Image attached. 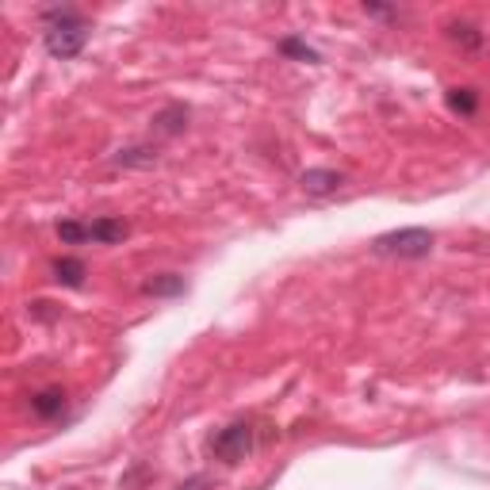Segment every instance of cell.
<instances>
[{"label": "cell", "mask_w": 490, "mask_h": 490, "mask_svg": "<svg viewBox=\"0 0 490 490\" xmlns=\"http://www.w3.org/2000/svg\"><path fill=\"white\" fill-rule=\"evenodd\" d=\"M42 42H46V51H51L54 58L70 61V58H77L80 51H85L89 24L80 20L77 8H46L42 12Z\"/></svg>", "instance_id": "6da1fadb"}, {"label": "cell", "mask_w": 490, "mask_h": 490, "mask_svg": "<svg viewBox=\"0 0 490 490\" xmlns=\"http://www.w3.org/2000/svg\"><path fill=\"white\" fill-rule=\"evenodd\" d=\"M372 253H375V257H402V260L429 257V253H433V234L421 231V226L391 231V234H380V238L372 241Z\"/></svg>", "instance_id": "7a4b0ae2"}, {"label": "cell", "mask_w": 490, "mask_h": 490, "mask_svg": "<svg viewBox=\"0 0 490 490\" xmlns=\"http://www.w3.org/2000/svg\"><path fill=\"white\" fill-rule=\"evenodd\" d=\"M211 452H215L222 464H241L245 456L253 452V426L250 421H234V426L219 429L211 437Z\"/></svg>", "instance_id": "3957f363"}, {"label": "cell", "mask_w": 490, "mask_h": 490, "mask_svg": "<svg viewBox=\"0 0 490 490\" xmlns=\"http://www.w3.org/2000/svg\"><path fill=\"white\" fill-rule=\"evenodd\" d=\"M299 184H303V192L306 195H334L341 184H345V173H337V169H306L303 176H299Z\"/></svg>", "instance_id": "277c9868"}, {"label": "cell", "mask_w": 490, "mask_h": 490, "mask_svg": "<svg viewBox=\"0 0 490 490\" xmlns=\"http://www.w3.org/2000/svg\"><path fill=\"white\" fill-rule=\"evenodd\" d=\"M130 234V226L123 219H96V222H85V241H96V245H116Z\"/></svg>", "instance_id": "5b68a950"}, {"label": "cell", "mask_w": 490, "mask_h": 490, "mask_svg": "<svg viewBox=\"0 0 490 490\" xmlns=\"http://www.w3.org/2000/svg\"><path fill=\"white\" fill-rule=\"evenodd\" d=\"M65 391H58V387H46V391H39V395H31V410H35L39 418H61L65 414Z\"/></svg>", "instance_id": "8992f818"}, {"label": "cell", "mask_w": 490, "mask_h": 490, "mask_svg": "<svg viewBox=\"0 0 490 490\" xmlns=\"http://www.w3.org/2000/svg\"><path fill=\"white\" fill-rule=\"evenodd\" d=\"M184 127H188V108L184 104H169L165 111H157V116H154V130H157V135H165V138L181 135Z\"/></svg>", "instance_id": "52a82bcc"}, {"label": "cell", "mask_w": 490, "mask_h": 490, "mask_svg": "<svg viewBox=\"0 0 490 490\" xmlns=\"http://www.w3.org/2000/svg\"><path fill=\"white\" fill-rule=\"evenodd\" d=\"M184 276H176V272H161L154 276V280H146L142 291L146 296H154V299H169V296H184Z\"/></svg>", "instance_id": "ba28073f"}, {"label": "cell", "mask_w": 490, "mask_h": 490, "mask_svg": "<svg viewBox=\"0 0 490 490\" xmlns=\"http://www.w3.org/2000/svg\"><path fill=\"white\" fill-rule=\"evenodd\" d=\"M54 280L61 284V287H80L85 284V276H89V269H85V260H77V257H61V260H54Z\"/></svg>", "instance_id": "9c48e42d"}, {"label": "cell", "mask_w": 490, "mask_h": 490, "mask_svg": "<svg viewBox=\"0 0 490 490\" xmlns=\"http://www.w3.org/2000/svg\"><path fill=\"white\" fill-rule=\"evenodd\" d=\"M154 161H157V154L150 146H130V150L116 154V165H123V169H146V165H154Z\"/></svg>", "instance_id": "30bf717a"}, {"label": "cell", "mask_w": 490, "mask_h": 490, "mask_svg": "<svg viewBox=\"0 0 490 490\" xmlns=\"http://www.w3.org/2000/svg\"><path fill=\"white\" fill-rule=\"evenodd\" d=\"M448 108L460 116H476L479 111V92L476 89H448Z\"/></svg>", "instance_id": "8fae6325"}, {"label": "cell", "mask_w": 490, "mask_h": 490, "mask_svg": "<svg viewBox=\"0 0 490 490\" xmlns=\"http://www.w3.org/2000/svg\"><path fill=\"white\" fill-rule=\"evenodd\" d=\"M280 54H287V58H296V61H310V65H318L322 58H318V51H310V46L303 42V39H280Z\"/></svg>", "instance_id": "7c38bea8"}, {"label": "cell", "mask_w": 490, "mask_h": 490, "mask_svg": "<svg viewBox=\"0 0 490 490\" xmlns=\"http://www.w3.org/2000/svg\"><path fill=\"white\" fill-rule=\"evenodd\" d=\"M448 35H452L456 42H464L467 51H479V46H483V35H479V31L471 27V24H452V27H448Z\"/></svg>", "instance_id": "4fadbf2b"}, {"label": "cell", "mask_w": 490, "mask_h": 490, "mask_svg": "<svg viewBox=\"0 0 490 490\" xmlns=\"http://www.w3.org/2000/svg\"><path fill=\"white\" fill-rule=\"evenodd\" d=\"M58 238H61L65 245H80V241H85V222H77V219L58 222Z\"/></svg>", "instance_id": "5bb4252c"}, {"label": "cell", "mask_w": 490, "mask_h": 490, "mask_svg": "<svg viewBox=\"0 0 490 490\" xmlns=\"http://www.w3.org/2000/svg\"><path fill=\"white\" fill-rule=\"evenodd\" d=\"M203 486H211V479H207V476H195V479L181 483V486H176V490H203Z\"/></svg>", "instance_id": "9a60e30c"}, {"label": "cell", "mask_w": 490, "mask_h": 490, "mask_svg": "<svg viewBox=\"0 0 490 490\" xmlns=\"http://www.w3.org/2000/svg\"><path fill=\"white\" fill-rule=\"evenodd\" d=\"M364 12L368 15H380V20H391V15H395V8H380V5H364Z\"/></svg>", "instance_id": "2e32d148"}]
</instances>
